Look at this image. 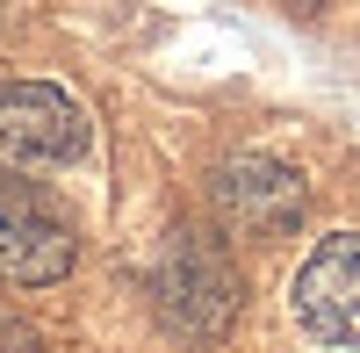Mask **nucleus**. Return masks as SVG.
Returning <instances> with one entry per match:
<instances>
[{
	"instance_id": "5",
	"label": "nucleus",
	"mask_w": 360,
	"mask_h": 353,
	"mask_svg": "<svg viewBox=\"0 0 360 353\" xmlns=\"http://www.w3.org/2000/svg\"><path fill=\"white\" fill-rule=\"evenodd\" d=\"M295 317L332 339V346H360V231L324 238L303 274H295Z\"/></svg>"
},
{
	"instance_id": "3",
	"label": "nucleus",
	"mask_w": 360,
	"mask_h": 353,
	"mask_svg": "<svg viewBox=\"0 0 360 353\" xmlns=\"http://www.w3.org/2000/svg\"><path fill=\"white\" fill-rule=\"evenodd\" d=\"M86 152V115L44 79H0V166H65Z\"/></svg>"
},
{
	"instance_id": "4",
	"label": "nucleus",
	"mask_w": 360,
	"mask_h": 353,
	"mask_svg": "<svg viewBox=\"0 0 360 353\" xmlns=\"http://www.w3.org/2000/svg\"><path fill=\"white\" fill-rule=\"evenodd\" d=\"M217 217L245 238H288L295 217H303V173L281 159H259V152L231 159L217 173Z\"/></svg>"
},
{
	"instance_id": "2",
	"label": "nucleus",
	"mask_w": 360,
	"mask_h": 353,
	"mask_svg": "<svg viewBox=\"0 0 360 353\" xmlns=\"http://www.w3.org/2000/svg\"><path fill=\"white\" fill-rule=\"evenodd\" d=\"M65 267H72V224L44 202V188L0 166V281L44 288V281H65Z\"/></svg>"
},
{
	"instance_id": "1",
	"label": "nucleus",
	"mask_w": 360,
	"mask_h": 353,
	"mask_svg": "<svg viewBox=\"0 0 360 353\" xmlns=\"http://www.w3.org/2000/svg\"><path fill=\"white\" fill-rule=\"evenodd\" d=\"M238 303H245V288H238V267L217 238H195V231H180V238L159 252L152 267V310L173 339H195V346H217L231 332Z\"/></svg>"
}]
</instances>
